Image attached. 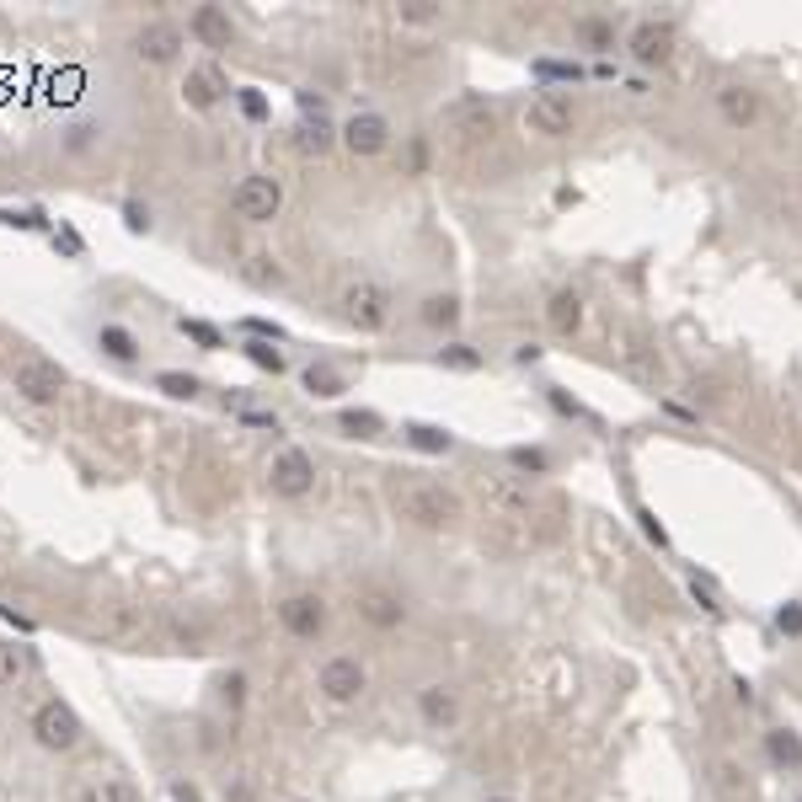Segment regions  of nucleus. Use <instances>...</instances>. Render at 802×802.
<instances>
[{
    "mask_svg": "<svg viewBox=\"0 0 802 802\" xmlns=\"http://www.w3.org/2000/svg\"><path fill=\"white\" fill-rule=\"evenodd\" d=\"M391 508L407 524H418V530H450V524L460 519V503H455V492H444L434 482H396L391 487Z\"/></svg>",
    "mask_w": 802,
    "mask_h": 802,
    "instance_id": "obj_1",
    "label": "nucleus"
},
{
    "mask_svg": "<svg viewBox=\"0 0 802 802\" xmlns=\"http://www.w3.org/2000/svg\"><path fill=\"white\" fill-rule=\"evenodd\" d=\"M65 385H70V369L59 359H43V353H27V359H17V369H11V391L22 401H33V407H54V401L65 396Z\"/></svg>",
    "mask_w": 802,
    "mask_h": 802,
    "instance_id": "obj_2",
    "label": "nucleus"
},
{
    "mask_svg": "<svg viewBox=\"0 0 802 802\" xmlns=\"http://www.w3.org/2000/svg\"><path fill=\"white\" fill-rule=\"evenodd\" d=\"M230 209H236V220L246 225H268V220H279V209H284V188H279V177H241L236 182V193H230Z\"/></svg>",
    "mask_w": 802,
    "mask_h": 802,
    "instance_id": "obj_3",
    "label": "nucleus"
},
{
    "mask_svg": "<svg viewBox=\"0 0 802 802\" xmlns=\"http://www.w3.org/2000/svg\"><path fill=\"white\" fill-rule=\"evenodd\" d=\"M343 316H348V327H359V332H385L391 327V295H385L375 279H359V284L343 289Z\"/></svg>",
    "mask_w": 802,
    "mask_h": 802,
    "instance_id": "obj_4",
    "label": "nucleus"
},
{
    "mask_svg": "<svg viewBox=\"0 0 802 802\" xmlns=\"http://www.w3.org/2000/svg\"><path fill=\"white\" fill-rule=\"evenodd\" d=\"M268 487H273V498H289V503L305 498V492L316 487V460L289 444V450L273 455V466H268Z\"/></svg>",
    "mask_w": 802,
    "mask_h": 802,
    "instance_id": "obj_5",
    "label": "nucleus"
},
{
    "mask_svg": "<svg viewBox=\"0 0 802 802\" xmlns=\"http://www.w3.org/2000/svg\"><path fill=\"white\" fill-rule=\"evenodd\" d=\"M33 738L43 749H54V754H70L75 744H81V717H75L65 701H43L33 712Z\"/></svg>",
    "mask_w": 802,
    "mask_h": 802,
    "instance_id": "obj_6",
    "label": "nucleus"
},
{
    "mask_svg": "<svg viewBox=\"0 0 802 802\" xmlns=\"http://www.w3.org/2000/svg\"><path fill=\"white\" fill-rule=\"evenodd\" d=\"M279 626L289 631V637H300V642H316L321 631H327V599L321 594H284L279 599Z\"/></svg>",
    "mask_w": 802,
    "mask_h": 802,
    "instance_id": "obj_7",
    "label": "nucleus"
},
{
    "mask_svg": "<svg viewBox=\"0 0 802 802\" xmlns=\"http://www.w3.org/2000/svg\"><path fill=\"white\" fill-rule=\"evenodd\" d=\"M316 685H321V696H327L332 706L359 701V696H364V663H359V658H348V653H337V658L321 663Z\"/></svg>",
    "mask_w": 802,
    "mask_h": 802,
    "instance_id": "obj_8",
    "label": "nucleus"
},
{
    "mask_svg": "<svg viewBox=\"0 0 802 802\" xmlns=\"http://www.w3.org/2000/svg\"><path fill=\"white\" fill-rule=\"evenodd\" d=\"M524 129L541 134V140H562V134H573V102H567L562 91L535 97L530 107H524Z\"/></svg>",
    "mask_w": 802,
    "mask_h": 802,
    "instance_id": "obj_9",
    "label": "nucleus"
},
{
    "mask_svg": "<svg viewBox=\"0 0 802 802\" xmlns=\"http://www.w3.org/2000/svg\"><path fill=\"white\" fill-rule=\"evenodd\" d=\"M337 140H343L353 156H380V150L391 145V118L385 113H353L343 129H337Z\"/></svg>",
    "mask_w": 802,
    "mask_h": 802,
    "instance_id": "obj_10",
    "label": "nucleus"
},
{
    "mask_svg": "<svg viewBox=\"0 0 802 802\" xmlns=\"http://www.w3.org/2000/svg\"><path fill=\"white\" fill-rule=\"evenodd\" d=\"M134 54H140L145 65H172L182 54V27L177 22H145L140 38H134Z\"/></svg>",
    "mask_w": 802,
    "mask_h": 802,
    "instance_id": "obj_11",
    "label": "nucleus"
},
{
    "mask_svg": "<svg viewBox=\"0 0 802 802\" xmlns=\"http://www.w3.org/2000/svg\"><path fill=\"white\" fill-rule=\"evenodd\" d=\"M188 38H198L204 49H230L236 43V22H230V11L225 6H198L193 17H188Z\"/></svg>",
    "mask_w": 802,
    "mask_h": 802,
    "instance_id": "obj_12",
    "label": "nucleus"
},
{
    "mask_svg": "<svg viewBox=\"0 0 802 802\" xmlns=\"http://www.w3.org/2000/svg\"><path fill=\"white\" fill-rule=\"evenodd\" d=\"M353 610H359V621H369L375 631H391V626L407 621V605H401V594H391V589H364L353 599Z\"/></svg>",
    "mask_w": 802,
    "mask_h": 802,
    "instance_id": "obj_13",
    "label": "nucleus"
},
{
    "mask_svg": "<svg viewBox=\"0 0 802 802\" xmlns=\"http://www.w3.org/2000/svg\"><path fill=\"white\" fill-rule=\"evenodd\" d=\"M225 91H230V86L220 81V70H214V65H198V70H188V81H182V102H188L193 113H214Z\"/></svg>",
    "mask_w": 802,
    "mask_h": 802,
    "instance_id": "obj_14",
    "label": "nucleus"
},
{
    "mask_svg": "<svg viewBox=\"0 0 802 802\" xmlns=\"http://www.w3.org/2000/svg\"><path fill=\"white\" fill-rule=\"evenodd\" d=\"M669 54H674V27L669 22H642L637 33H631V59H637V65H663Z\"/></svg>",
    "mask_w": 802,
    "mask_h": 802,
    "instance_id": "obj_15",
    "label": "nucleus"
},
{
    "mask_svg": "<svg viewBox=\"0 0 802 802\" xmlns=\"http://www.w3.org/2000/svg\"><path fill=\"white\" fill-rule=\"evenodd\" d=\"M295 145L305 150V156H327V150L337 145L332 118H327V113H305V118L295 123Z\"/></svg>",
    "mask_w": 802,
    "mask_h": 802,
    "instance_id": "obj_16",
    "label": "nucleus"
},
{
    "mask_svg": "<svg viewBox=\"0 0 802 802\" xmlns=\"http://www.w3.org/2000/svg\"><path fill=\"white\" fill-rule=\"evenodd\" d=\"M97 348L113 364H140V337H134L129 327H118V321H102L97 327Z\"/></svg>",
    "mask_w": 802,
    "mask_h": 802,
    "instance_id": "obj_17",
    "label": "nucleus"
},
{
    "mask_svg": "<svg viewBox=\"0 0 802 802\" xmlns=\"http://www.w3.org/2000/svg\"><path fill=\"white\" fill-rule=\"evenodd\" d=\"M418 712H423L428 728H450V722L460 717V701H455L450 685H428L423 696H418Z\"/></svg>",
    "mask_w": 802,
    "mask_h": 802,
    "instance_id": "obj_18",
    "label": "nucleus"
},
{
    "mask_svg": "<svg viewBox=\"0 0 802 802\" xmlns=\"http://www.w3.org/2000/svg\"><path fill=\"white\" fill-rule=\"evenodd\" d=\"M717 107H722V118H728L733 129H744V123L760 118V97H754L749 86H722V91H717Z\"/></svg>",
    "mask_w": 802,
    "mask_h": 802,
    "instance_id": "obj_19",
    "label": "nucleus"
},
{
    "mask_svg": "<svg viewBox=\"0 0 802 802\" xmlns=\"http://www.w3.org/2000/svg\"><path fill=\"white\" fill-rule=\"evenodd\" d=\"M300 385H305V391H311L316 401H337V396L348 391V380L337 375L332 364H305V369H300Z\"/></svg>",
    "mask_w": 802,
    "mask_h": 802,
    "instance_id": "obj_20",
    "label": "nucleus"
},
{
    "mask_svg": "<svg viewBox=\"0 0 802 802\" xmlns=\"http://www.w3.org/2000/svg\"><path fill=\"white\" fill-rule=\"evenodd\" d=\"M337 434H348V439H380V434H385V418H380V412H369V407H343V412H337Z\"/></svg>",
    "mask_w": 802,
    "mask_h": 802,
    "instance_id": "obj_21",
    "label": "nucleus"
},
{
    "mask_svg": "<svg viewBox=\"0 0 802 802\" xmlns=\"http://www.w3.org/2000/svg\"><path fill=\"white\" fill-rule=\"evenodd\" d=\"M401 439H407L418 455H450L455 450V439L444 434V428H434V423H407V428H401Z\"/></svg>",
    "mask_w": 802,
    "mask_h": 802,
    "instance_id": "obj_22",
    "label": "nucleus"
},
{
    "mask_svg": "<svg viewBox=\"0 0 802 802\" xmlns=\"http://www.w3.org/2000/svg\"><path fill=\"white\" fill-rule=\"evenodd\" d=\"M546 316H551V327H557V332H567V337H573V332L583 327V300L573 295V289H562V295H551Z\"/></svg>",
    "mask_w": 802,
    "mask_h": 802,
    "instance_id": "obj_23",
    "label": "nucleus"
},
{
    "mask_svg": "<svg viewBox=\"0 0 802 802\" xmlns=\"http://www.w3.org/2000/svg\"><path fill=\"white\" fill-rule=\"evenodd\" d=\"M712 786H717L722 802H749V781H744V770H738L733 760H717V765H712Z\"/></svg>",
    "mask_w": 802,
    "mask_h": 802,
    "instance_id": "obj_24",
    "label": "nucleus"
},
{
    "mask_svg": "<svg viewBox=\"0 0 802 802\" xmlns=\"http://www.w3.org/2000/svg\"><path fill=\"white\" fill-rule=\"evenodd\" d=\"M765 749H770V760L786 765V770L802 765V738H797L792 728H770V733H765Z\"/></svg>",
    "mask_w": 802,
    "mask_h": 802,
    "instance_id": "obj_25",
    "label": "nucleus"
},
{
    "mask_svg": "<svg viewBox=\"0 0 802 802\" xmlns=\"http://www.w3.org/2000/svg\"><path fill=\"white\" fill-rule=\"evenodd\" d=\"M241 353H246V359H252V364L262 369V375H273V380H279L284 369H289V359H284V348L262 343V337H246V343H241Z\"/></svg>",
    "mask_w": 802,
    "mask_h": 802,
    "instance_id": "obj_26",
    "label": "nucleus"
},
{
    "mask_svg": "<svg viewBox=\"0 0 802 802\" xmlns=\"http://www.w3.org/2000/svg\"><path fill=\"white\" fill-rule=\"evenodd\" d=\"M177 332H182V337H188V343H198V348H204V353H220V348H225V332H220V327H214V321H198V316H182V321H177Z\"/></svg>",
    "mask_w": 802,
    "mask_h": 802,
    "instance_id": "obj_27",
    "label": "nucleus"
},
{
    "mask_svg": "<svg viewBox=\"0 0 802 802\" xmlns=\"http://www.w3.org/2000/svg\"><path fill=\"white\" fill-rule=\"evenodd\" d=\"M156 391H166L172 401H193L204 385H198V375H182V369H161V375H156Z\"/></svg>",
    "mask_w": 802,
    "mask_h": 802,
    "instance_id": "obj_28",
    "label": "nucleus"
},
{
    "mask_svg": "<svg viewBox=\"0 0 802 802\" xmlns=\"http://www.w3.org/2000/svg\"><path fill=\"white\" fill-rule=\"evenodd\" d=\"M423 321H428V327H455V321H460V300L455 295H428L423 300Z\"/></svg>",
    "mask_w": 802,
    "mask_h": 802,
    "instance_id": "obj_29",
    "label": "nucleus"
},
{
    "mask_svg": "<svg viewBox=\"0 0 802 802\" xmlns=\"http://www.w3.org/2000/svg\"><path fill=\"white\" fill-rule=\"evenodd\" d=\"M460 129H466L471 140H492V134H498V118H492V107H466V113H460Z\"/></svg>",
    "mask_w": 802,
    "mask_h": 802,
    "instance_id": "obj_30",
    "label": "nucleus"
},
{
    "mask_svg": "<svg viewBox=\"0 0 802 802\" xmlns=\"http://www.w3.org/2000/svg\"><path fill=\"white\" fill-rule=\"evenodd\" d=\"M246 279H252L257 289H273V284H284V268H279V262H273V257H252V262H246Z\"/></svg>",
    "mask_w": 802,
    "mask_h": 802,
    "instance_id": "obj_31",
    "label": "nucleus"
},
{
    "mask_svg": "<svg viewBox=\"0 0 802 802\" xmlns=\"http://www.w3.org/2000/svg\"><path fill=\"white\" fill-rule=\"evenodd\" d=\"M220 706H225V712H241V706H246V674L241 669L220 674Z\"/></svg>",
    "mask_w": 802,
    "mask_h": 802,
    "instance_id": "obj_32",
    "label": "nucleus"
},
{
    "mask_svg": "<svg viewBox=\"0 0 802 802\" xmlns=\"http://www.w3.org/2000/svg\"><path fill=\"white\" fill-rule=\"evenodd\" d=\"M86 802H140V792H134V781L107 776V781H102V792H97V797H86Z\"/></svg>",
    "mask_w": 802,
    "mask_h": 802,
    "instance_id": "obj_33",
    "label": "nucleus"
},
{
    "mask_svg": "<svg viewBox=\"0 0 802 802\" xmlns=\"http://www.w3.org/2000/svg\"><path fill=\"white\" fill-rule=\"evenodd\" d=\"M578 38L594 43V49H610V43H615V27L599 22V17H589V22H578Z\"/></svg>",
    "mask_w": 802,
    "mask_h": 802,
    "instance_id": "obj_34",
    "label": "nucleus"
},
{
    "mask_svg": "<svg viewBox=\"0 0 802 802\" xmlns=\"http://www.w3.org/2000/svg\"><path fill=\"white\" fill-rule=\"evenodd\" d=\"M22 680V653L17 642H0V685H17Z\"/></svg>",
    "mask_w": 802,
    "mask_h": 802,
    "instance_id": "obj_35",
    "label": "nucleus"
},
{
    "mask_svg": "<svg viewBox=\"0 0 802 802\" xmlns=\"http://www.w3.org/2000/svg\"><path fill=\"white\" fill-rule=\"evenodd\" d=\"M236 102H241V113L252 118V123H262V118H268V97H262L257 86H241V91H236Z\"/></svg>",
    "mask_w": 802,
    "mask_h": 802,
    "instance_id": "obj_36",
    "label": "nucleus"
},
{
    "mask_svg": "<svg viewBox=\"0 0 802 802\" xmlns=\"http://www.w3.org/2000/svg\"><path fill=\"white\" fill-rule=\"evenodd\" d=\"M241 327H246V337H262V343H284V327L268 321V316H246Z\"/></svg>",
    "mask_w": 802,
    "mask_h": 802,
    "instance_id": "obj_37",
    "label": "nucleus"
},
{
    "mask_svg": "<svg viewBox=\"0 0 802 802\" xmlns=\"http://www.w3.org/2000/svg\"><path fill=\"white\" fill-rule=\"evenodd\" d=\"M439 364H450V369H482V353H471L466 343H450L439 353Z\"/></svg>",
    "mask_w": 802,
    "mask_h": 802,
    "instance_id": "obj_38",
    "label": "nucleus"
},
{
    "mask_svg": "<svg viewBox=\"0 0 802 802\" xmlns=\"http://www.w3.org/2000/svg\"><path fill=\"white\" fill-rule=\"evenodd\" d=\"M407 27H428V22H439V6H428V0H412V6H401L396 11Z\"/></svg>",
    "mask_w": 802,
    "mask_h": 802,
    "instance_id": "obj_39",
    "label": "nucleus"
},
{
    "mask_svg": "<svg viewBox=\"0 0 802 802\" xmlns=\"http://www.w3.org/2000/svg\"><path fill=\"white\" fill-rule=\"evenodd\" d=\"M0 225H17V230H38L43 209H0Z\"/></svg>",
    "mask_w": 802,
    "mask_h": 802,
    "instance_id": "obj_40",
    "label": "nucleus"
},
{
    "mask_svg": "<svg viewBox=\"0 0 802 802\" xmlns=\"http://www.w3.org/2000/svg\"><path fill=\"white\" fill-rule=\"evenodd\" d=\"M123 225H129L134 236H145V230H150V209L140 204V198H129V204H123Z\"/></svg>",
    "mask_w": 802,
    "mask_h": 802,
    "instance_id": "obj_41",
    "label": "nucleus"
},
{
    "mask_svg": "<svg viewBox=\"0 0 802 802\" xmlns=\"http://www.w3.org/2000/svg\"><path fill=\"white\" fill-rule=\"evenodd\" d=\"M508 460H514L519 471H546V466H551L546 450H524V444H519V450H508Z\"/></svg>",
    "mask_w": 802,
    "mask_h": 802,
    "instance_id": "obj_42",
    "label": "nucleus"
},
{
    "mask_svg": "<svg viewBox=\"0 0 802 802\" xmlns=\"http://www.w3.org/2000/svg\"><path fill=\"white\" fill-rule=\"evenodd\" d=\"M535 75H546V81H578V65H562V59H541Z\"/></svg>",
    "mask_w": 802,
    "mask_h": 802,
    "instance_id": "obj_43",
    "label": "nucleus"
},
{
    "mask_svg": "<svg viewBox=\"0 0 802 802\" xmlns=\"http://www.w3.org/2000/svg\"><path fill=\"white\" fill-rule=\"evenodd\" d=\"M776 626L786 631V637H802V605H781V610H776Z\"/></svg>",
    "mask_w": 802,
    "mask_h": 802,
    "instance_id": "obj_44",
    "label": "nucleus"
},
{
    "mask_svg": "<svg viewBox=\"0 0 802 802\" xmlns=\"http://www.w3.org/2000/svg\"><path fill=\"white\" fill-rule=\"evenodd\" d=\"M407 166H412V172H423V166H428V140H423V134L407 145Z\"/></svg>",
    "mask_w": 802,
    "mask_h": 802,
    "instance_id": "obj_45",
    "label": "nucleus"
},
{
    "mask_svg": "<svg viewBox=\"0 0 802 802\" xmlns=\"http://www.w3.org/2000/svg\"><path fill=\"white\" fill-rule=\"evenodd\" d=\"M54 252H65V257H81V236H75V230H59V236H54Z\"/></svg>",
    "mask_w": 802,
    "mask_h": 802,
    "instance_id": "obj_46",
    "label": "nucleus"
},
{
    "mask_svg": "<svg viewBox=\"0 0 802 802\" xmlns=\"http://www.w3.org/2000/svg\"><path fill=\"white\" fill-rule=\"evenodd\" d=\"M300 113H327V97L321 91H300Z\"/></svg>",
    "mask_w": 802,
    "mask_h": 802,
    "instance_id": "obj_47",
    "label": "nucleus"
},
{
    "mask_svg": "<svg viewBox=\"0 0 802 802\" xmlns=\"http://www.w3.org/2000/svg\"><path fill=\"white\" fill-rule=\"evenodd\" d=\"M642 530H647V541H658V546H669V535H663V524L653 514H642Z\"/></svg>",
    "mask_w": 802,
    "mask_h": 802,
    "instance_id": "obj_48",
    "label": "nucleus"
},
{
    "mask_svg": "<svg viewBox=\"0 0 802 802\" xmlns=\"http://www.w3.org/2000/svg\"><path fill=\"white\" fill-rule=\"evenodd\" d=\"M172 797H177V802H204V797H198V786H193V781H177V786H172Z\"/></svg>",
    "mask_w": 802,
    "mask_h": 802,
    "instance_id": "obj_49",
    "label": "nucleus"
},
{
    "mask_svg": "<svg viewBox=\"0 0 802 802\" xmlns=\"http://www.w3.org/2000/svg\"><path fill=\"white\" fill-rule=\"evenodd\" d=\"M246 423H252V428H273V434H279V418H273V412H246Z\"/></svg>",
    "mask_w": 802,
    "mask_h": 802,
    "instance_id": "obj_50",
    "label": "nucleus"
},
{
    "mask_svg": "<svg viewBox=\"0 0 802 802\" xmlns=\"http://www.w3.org/2000/svg\"><path fill=\"white\" fill-rule=\"evenodd\" d=\"M91 145V123H81V129H70V150H86Z\"/></svg>",
    "mask_w": 802,
    "mask_h": 802,
    "instance_id": "obj_51",
    "label": "nucleus"
},
{
    "mask_svg": "<svg viewBox=\"0 0 802 802\" xmlns=\"http://www.w3.org/2000/svg\"><path fill=\"white\" fill-rule=\"evenodd\" d=\"M487 802H514V797H487Z\"/></svg>",
    "mask_w": 802,
    "mask_h": 802,
    "instance_id": "obj_52",
    "label": "nucleus"
}]
</instances>
